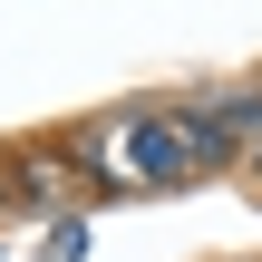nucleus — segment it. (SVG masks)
<instances>
[{
	"label": "nucleus",
	"mask_w": 262,
	"mask_h": 262,
	"mask_svg": "<svg viewBox=\"0 0 262 262\" xmlns=\"http://www.w3.org/2000/svg\"><path fill=\"white\" fill-rule=\"evenodd\" d=\"M253 175H262V146H253Z\"/></svg>",
	"instance_id": "6"
},
{
	"label": "nucleus",
	"mask_w": 262,
	"mask_h": 262,
	"mask_svg": "<svg viewBox=\"0 0 262 262\" xmlns=\"http://www.w3.org/2000/svg\"><path fill=\"white\" fill-rule=\"evenodd\" d=\"M175 126H185V156H194V175H214V165H243V146L224 136V117H214L204 97H185V107H175Z\"/></svg>",
	"instance_id": "3"
},
{
	"label": "nucleus",
	"mask_w": 262,
	"mask_h": 262,
	"mask_svg": "<svg viewBox=\"0 0 262 262\" xmlns=\"http://www.w3.org/2000/svg\"><path fill=\"white\" fill-rule=\"evenodd\" d=\"M0 214H19V185H10V156H0Z\"/></svg>",
	"instance_id": "5"
},
{
	"label": "nucleus",
	"mask_w": 262,
	"mask_h": 262,
	"mask_svg": "<svg viewBox=\"0 0 262 262\" xmlns=\"http://www.w3.org/2000/svg\"><path fill=\"white\" fill-rule=\"evenodd\" d=\"M10 185H19V214H68L78 204V156L68 146H10Z\"/></svg>",
	"instance_id": "2"
},
{
	"label": "nucleus",
	"mask_w": 262,
	"mask_h": 262,
	"mask_svg": "<svg viewBox=\"0 0 262 262\" xmlns=\"http://www.w3.org/2000/svg\"><path fill=\"white\" fill-rule=\"evenodd\" d=\"M117 194H156V185H194V156H185V126H175V107H126L107 136H97V156H88Z\"/></svg>",
	"instance_id": "1"
},
{
	"label": "nucleus",
	"mask_w": 262,
	"mask_h": 262,
	"mask_svg": "<svg viewBox=\"0 0 262 262\" xmlns=\"http://www.w3.org/2000/svg\"><path fill=\"white\" fill-rule=\"evenodd\" d=\"M88 253V214H58V224H49V262H78Z\"/></svg>",
	"instance_id": "4"
}]
</instances>
